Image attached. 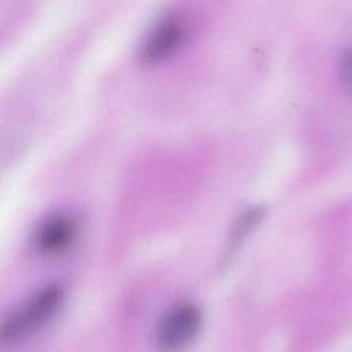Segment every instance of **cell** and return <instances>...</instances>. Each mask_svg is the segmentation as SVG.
Returning a JSON list of instances; mask_svg holds the SVG:
<instances>
[{
  "label": "cell",
  "mask_w": 352,
  "mask_h": 352,
  "mask_svg": "<svg viewBox=\"0 0 352 352\" xmlns=\"http://www.w3.org/2000/svg\"><path fill=\"white\" fill-rule=\"evenodd\" d=\"M62 298L63 287L58 283L40 289L6 319L1 327L3 342H15L36 331L54 315Z\"/></svg>",
  "instance_id": "cell-1"
},
{
  "label": "cell",
  "mask_w": 352,
  "mask_h": 352,
  "mask_svg": "<svg viewBox=\"0 0 352 352\" xmlns=\"http://www.w3.org/2000/svg\"><path fill=\"white\" fill-rule=\"evenodd\" d=\"M199 324L201 312L194 304H177L161 318L155 331V344L164 352L177 351L195 337Z\"/></svg>",
  "instance_id": "cell-2"
},
{
  "label": "cell",
  "mask_w": 352,
  "mask_h": 352,
  "mask_svg": "<svg viewBox=\"0 0 352 352\" xmlns=\"http://www.w3.org/2000/svg\"><path fill=\"white\" fill-rule=\"evenodd\" d=\"M186 33L184 22L177 16H164L157 21L144 34L139 55L143 60H158L170 54L183 40Z\"/></svg>",
  "instance_id": "cell-3"
},
{
  "label": "cell",
  "mask_w": 352,
  "mask_h": 352,
  "mask_svg": "<svg viewBox=\"0 0 352 352\" xmlns=\"http://www.w3.org/2000/svg\"><path fill=\"white\" fill-rule=\"evenodd\" d=\"M74 221L67 214H52L43 220L33 234L34 248L41 253H56L65 249L74 235Z\"/></svg>",
  "instance_id": "cell-4"
},
{
  "label": "cell",
  "mask_w": 352,
  "mask_h": 352,
  "mask_svg": "<svg viewBox=\"0 0 352 352\" xmlns=\"http://www.w3.org/2000/svg\"><path fill=\"white\" fill-rule=\"evenodd\" d=\"M340 76L345 87L352 91V47L345 52L340 63Z\"/></svg>",
  "instance_id": "cell-5"
}]
</instances>
